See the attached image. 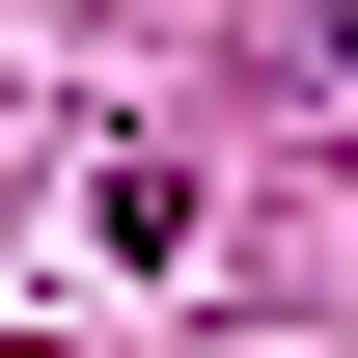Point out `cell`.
<instances>
[{"label":"cell","mask_w":358,"mask_h":358,"mask_svg":"<svg viewBox=\"0 0 358 358\" xmlns=\"http://www.w3.org/2000/svg\"><path fill=\"white\" fill-rule=\"evenodd\" d=\"M331 55H358V28H331Z\"/></svg>","instance_id":"1"}]
</instances>
